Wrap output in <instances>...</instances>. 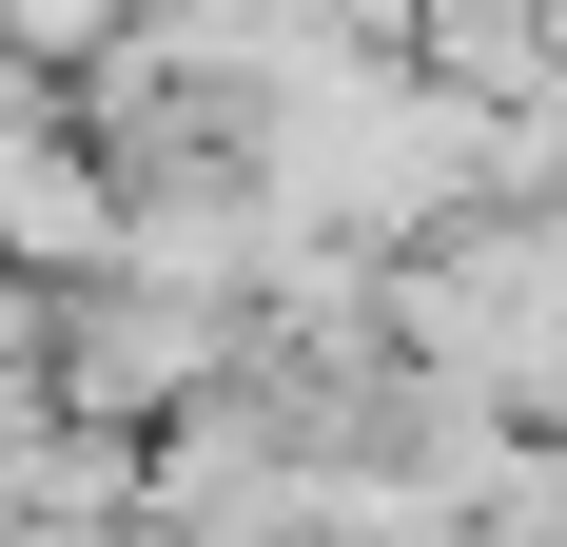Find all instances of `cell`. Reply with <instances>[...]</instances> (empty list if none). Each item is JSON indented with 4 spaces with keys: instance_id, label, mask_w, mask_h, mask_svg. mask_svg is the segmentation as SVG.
I'll return each mask as SVG.
<instances>
[{
    "instance_id": "3",
    "label": "cell",
    "mask_w": 567,
    "mask_h": 547,
    "mask_svg": "<svg viewBox=\"0 0 567 547\" xmlns=\"http://www.w3.org/2000/svg\"><path fill=\"white\" fill-rule=\"evenodd\" d=\"M196 372H216V293H157L137 274V313L79 332V411H137V391H196Z\"/></svg>"
},
{
    "instance_id": "1",
    "label": "cell",
    "mask_w": 567,
    "mask_h": 547,
    "mask_svg": "<svg viewBox=\"0 0 567 547\" xmlns=\"http://www.w3.org/2000/svg\"><path fill=\"white\" fill-rule=\"evenodd\" d=\"M392 332L431 372H470V391H528L567 352V216H451L392 274Z\"/></svg>"
},
{
    "instance_id": "2",
    "label": "cell",
    "mask_w": 567,
    "mask_h": 547,
    "mask_svg": "<svg viewBox=\"0 0 567 547\" xmlns=\"http://www.w3.org/2000/svg\"><path fill=\"white\" fill-rule=\"evenodd\" d=\"M99 235H117V176H99V157H59V137H40V99H20V117H0V255L79 274Z\"/></svg>"
}]
</instances>
